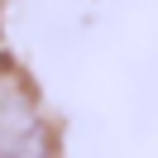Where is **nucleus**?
Returning <instances> with one entry per match:
<instances>
[{
	"instance_id": "nucleus-1",
	"label": "nucleus",
	"mask_w": 158,
	"mask_h": 158,
	"mask_svg": "<svg viewBox=\"0 0 158 158\" xmlns=\"http://www.w3.org/2000/svg\"><path fill=\"white\" fill-rule=\"evenodd\" d=\"M0 158H53L48 129L19 81L0 77Z\"/></svg>"
}]
</instances>
